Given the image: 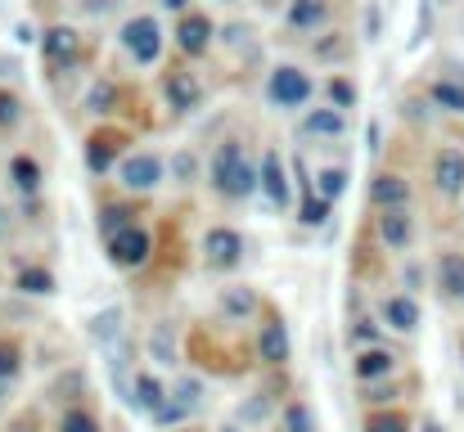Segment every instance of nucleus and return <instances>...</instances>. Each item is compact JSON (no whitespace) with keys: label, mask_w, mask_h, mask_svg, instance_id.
Wrapping results in <instances>:
<instances>
[{"label":"nucleus","mask_w":464,"mask_h":432,"mask_svg":"<svg viewBox=\"0 0 464 432\" xmlns=\"http://www.w3.org/2000/svg\"><path fill=\"white\" fill-rule=\"evenodd\" d=\"M208 36H212V23H208L203 14H185L180 27H176V45H180L185 54H203V50H208Z\"/></svg>","instance_id":"obj_12"},{"label":"nucleus","mask_w":464,"mask_h":432,"mask_svg":"<svg viewBox=\"0 0 464 432\" xmlns=\"http://www.w3.org/2000/svg\"><path fill=\"white\" fill-rule=\"evenodd\" d=\"M221 311H226V315H253V311H257V297H253V288H226V297H221Z\"/></svg>","instance_id":"obj_22"},{"label":"nucleus","mask_w":464,"mask_h":432,"mask_svg":"<svg viewBox=\"0 0 464 432\" xmlns=\"http://www.w3.org/2000/svg\"><path fill=\"white\" fill-rule=\"evenodd\" d=\"M212 185H217L226 198H244V194L257 189V171H253V162L244 158V149L235 140H226L212 153Z\"/></svg>","instance_id":"obj_1"},{"label":"nucleus","mask_w":464,"mask_h":432,"mask_svg":"<svg viewBox=\"0 0 464 432\" xmlns=\"http://www.w3.org/2000/svg\"><path fill=\"white\" fill-rule=\"evenodd\" d=\"M176 176L180 180H194V153H176Z\"/></svg>","instance_id":"obj_39"},{"label":"nucleus","mask_w":464,"mask_h":432,"mask_svg":"<svg viewBox=\"0 0 464 432\" xmlns=\"http://www.w3.org/2000/svg\"><path fill=\"white\" fill-rule=\"evenodd\" d=\"M118 36H122V45L131 50V59H136V63H154L158 54H162V27H158L154 14L127 18Z\"/></svg>","instance_id":"obj_2"},{"label":"nucleus","mask_w":464,"mask_h":432,"mask_svg":"<svg viewBox=\"0 0 464 432\" xmlns=\"http://www.w3.org/2000/svg\"><path fill=\"white\" fill-rule=\"evenodd\" d=\"M113 104H118V91L113 86H95L91 91V109L95 113H113Z\"/></svg>","instance_id":"obj_31"},{"label":"nucleus","mask_w":464,"mask_h":432,"mask_svg":"<svg viewBox=\"0 0 464 432\" xmlns=\"http://www.w3.org/2000/svg\"><path fill=\"white\" fill-rule=\"evenodd\" d=\"M285 428L289 432H315V419H311L307 406H289V410H285Z\"/></svg>","instance_id":"obj_29"},{"label":"nucleus","mask_w":464,"mask_h":432,"mask_svg":"<svg viewBox=\"0 0 464 432\" xmlns=\"http://www.w3.org/2000/svg\"><path fill=\"white\" fill-rule=\"evenodd\" d=\"M383 374H392V356L388 351H379V347H370V351H361L356 356V379H383Z\"/></svg>","instance_id":"obj_17"},{"label":"nucleus","mask_w":464,"mask_h":432,"mask_svg":"<svg viewBox=\"0 0 464 432\" xmlns=\"http://www.w3.org/2000/svg\"><path fill=\"white\" fill-rule=\"evenodd\" d=\"M18 288L32 293V297H41V293H54V280H50V271H23V275H18Z\"/></svg>","instance_id":"obj_26"},{"label":"nucleus","mask_w":464,"mask_h":432,"mask_svg":"<svg viewBox=\"0 0 464 432\" xmlns=\"http://www.w3.org/2000/svg\"><path fill=\"white\" fill-rule=\"evenodd\" d=\"M383 315H388V324H392V329H401V333H411V329L420 324V306H415L411 297H388Z\"/></svg>","instance_id":"obj_16"},{"label":"nucleus","mask_w":464,"mask_h":432,"mask_svg":"<svg viewBox=\"0 0 464 432\" xmlns=\"http://www.w3.org/2000/svg\"><path fill=\"white\" fill-rule=\"evenodd\" d=\"M113 333H122V311H118V306L100 311L95 324H91V338H95V342H113Z\"/></svg>","instance_id":"obj_23"},{"label":"nucleus","mask_w":464,"mask_h":432,"mask_svg":"<svg viewBox=\"0 0 464 432\" xmlns=\"http://www.w3.org/2000/svg\"><path fill=\"white\" fill-rule=\"evenodd\" d=\"M266 5H271V0H266Z\"/></svg>","instance_id":"obj_44"},{"label":"nucleus","mask_w":464,"mask_h":432,"mask_svg":"<svg viewBox=\"0 0 464 432\" xmlns=\"http://www.w3.org/2000/svg\"><path fill=\"white\" fill-rule=\"evenodd\" d=\"M150 351H154L158 365H176V333H171V324H158L154 338H150Z\"/></svg>","instance_id":"obj_21"},{"label":"nucleus","mask_w":464,"mask_h":432,"mask_svg":"<svg viewBox=\"0 0 464 432\" xmlns=\"http://www.w3.org/2000/svg\"><path fill=\"white\" fill-rule=\"evenodd\" d=\"M162 5H167V9H185L189 0H162Z\"/></svg>","instance_id":"obj_41"},{"label":"nucleus","mask_w":464,"mask_h":432,"mask_svg":"<svg viewBox=\"0 0 464 432\" xmlns=\"http://www.w3.org/2000/svg\"><path fill=\"white\" fill-rule=\"evenodd\" d=\"M158 180H162V162H158L154 153H136V158L122 162V185L127 189L145 194V189H154Z\"/></svg>","instance_id":"obj_5"},{"label":"nucleus","mask_w":464,"mask_h":432,"mask_svg":"<svg viewBox=\"0 0 464 432\" xmlns=\"http://www.w3.org/2000/svg\"><path fill=\"white\" fill-rule=\"evenodd\" d=\"M424 432H442V428H438V424H429V428H424Z\"/></svg>","instance_id":"obj_42"},{"label":"nucleus","mask_w":464,"mask_h":432,"mask_svg":"<svg viewBox=\"0 0 464 432\" xmlns=\"http://www.w3.org/2000/svg\"><path fill=\"white\" fill-rule=\"evenodd\" d=\"M18 374V356H14V347H0V379H14Z\"/></svg>","instance_id":"obj_38"},{"label":"nucleus","mask_w":464,"mask_h":432,"mask_svg":"<svg viewBox=\"0 0 464 432\" xmlns=\"http://www.w3.org/2000/svg\"><path fill=\"white\" fill-rule=\"evenodd\" d=\"M266 100L280 104V109H303L311 100V77L298 68H276L271 82H266Z\"/></svg>","instance_id":"obj_3"},{"label":"nucleus","mask_w":464,"mask_h":432,"mask_svg":"<svg viewBox=\"0 0 464 432\" xmlns=\"http://www.w3.org/2000/svg\"><path fill=\"white\" fill-rule=\"evenodd\" d=\"M343 189H347V171H334V167H329V171H320V185H315V194H320L324 203H334Z\"/></svg>","instance_id":"obj_25"},{"label":"nucleus","mask_w":464,"mask_h":432,"mask_svg":"<svg viewBox=\"0 0 464 432\" xmlns=\"http://www.w3.org/2000/svg\"><path fill=\"white\" fill-rule=\"evenodd\" d=\"M379 235H383V244H388V248L406 253V248H411V239H415V226H411V216H406L401 207H392V212H383V216H379Z\"/></svg>","instance_id":"obj_13"},{"label":"nucleus","mask_w":464,"mask_h":432,"mask_svg":"<svg viewBox=\"0 0 464 432\" xmlns=\"http://www.w3.org/2000/svg\"><path fill=\"white\" fill-rule=\"evenodd\" d=\"M329 104H334V109H352V104H356V86L343 82V77H334V82H329Z\"/></svg>","instance_id":"obj_28"},{"label":"nucleus","mask_w":464,"mask_h":432,"mask_svg":"<svg viewBox=\"0 0 464 432\" xmlns=\"http://www.w3.org/2000/svg\"><path fill=\"white\" fill-rule=\"evenodd\" d=\"M374 333H379V329H374V320H361V329H356V342H374Z\"/></svg>","instance_id":"obj_40"},{"label":"nucleus","mask_w":464,"mask_h":432,"mask_svg":"<svg viewBox=\"0 0 464 432\" xmlns=\"http://www.w3.org/2000/svg\"><path fill=\"white\" fill-rule=\"evenodd\" d=\"M198 397H203V388H198L194 379H180V383H176V406H180V410L198 406Z\"/></svg>","instance_id":"obj_30"},{"label":"nucleus","mask_w":464,"mask_h":432,"mask_svg":"<svg viewBox=\"0 0 464 432\" xmlns=\"http://www.w3.org/2000/svg\"><path fill=\"white\" fill-rule=\"evenodd\" d=\"M41 50H45L50 63H72V59L82 54V36H77L72 27H45Z\"/></svg>","instance_id":"obj_8"},{"label":"nucleus","mask_w":464,"mask_h":432,"mask_svg":"<svg viewBox=\"0 0 464 432\" xmlns=\"http://www.w3.org/2000/svg\"><path fill=\"white\" fill-rule=\"evenodd\" d=\"M438 275H442V288H447L451 297H460L464 302V257L460 253H447V257H442V266H438Z\"/></svg>","instance_id":"obj_19"},{"label":"nucleus","mask_w":464,"mask_h":432,"mask_svg":"<svg viewBox=\"0 0 464 432\" xmlns=\"http://www.w3.org/2000/svg\"><path fill=\"white\" fill-rule=\"evenodd\" d=\"M365 432H406V419L401 415H379V419H370Z\"/></svg>","instance_id":"obj_34"},{"label":"nucleus","mask_w":464,"mask_h":432,"mask_svg":"<svg viewBox=\"0 0 464 432\" xmlns=\"http://www.w3.org/2000/svg\"><path fill=\"white\" fill-rule=\"evenodd\" d=\"M18 122V100L9 91H0V127H14Z\"/></svg>","instance_id":"obj_35"},{"label":"nucleus","mask_w":464,"mask_h":432,"mask_svg":"<svg viewBox=\"0 0 464 432\" xmlns=\"http://www.w3.org/2000/svg\"><path fill=\"white\" fill-rule=\"evenodd\" d=\"M433 176H438V189H442V194H460L464 189V153L460 149H442L438 162H433Z\"/></svg>","instance_id":"obj_11"},{"label":"nucleus","mask_w":464,"mask_h":432,"mask_svg":"<svg viewBox=\"0 0 464 432\" xmlns=\"http://www.w3.org/2000/svg\"><path fill=\"white\" fill-rule=\"evenodd\" d=\"M14 180H18V189H36L41 185V167L32 158H14Z\"/></svg>","instance_id":"obj_27"},{"label":"nucleus","mask_w":464,"mask_h":432,"mask_svg":"<svg viewBox=\"0 0 464 432\" xmlns=\"http://www.w3.org/2000/svg\"><path fill=\"white\" fill-rule=\"evenodd\" d=\"M109 257H113L118 266H140V262L150 257V235L136 230V226H127L122 235L109 239Z\"/></svg>","instance_id":"obj_4"},{"label":"nucleus","mask_w":464,"mask_h":432,"mask_svg":"<svg viewBox=\"0 0 464 432\" xmlns=\"http://www.w3.org/2000/svg\"><path fill=\"white\" fill-rule=\"evenodd\" d=\"M257 356H262L266 365H276V370L289 360V333H285L280 320H266V324H262V333H257Z\"/></svg>","instance_id":"obj_10"},{"label":"nucleus","mask_w":464,"mask_h":432,"mask_svg":"<svg viewBox=\"0 0 464 432\" xmlns=\"http://www.w3.org/2000/svg\"><path fill=\"white\" fill-rule=\"evenodd\" d=\"M433 104L447 113H464V86L460 82H438L433 86Z\"/></svg>","instance_id":"obj_24"},{"label":"nucleus","mask_w":464,"mask_h":432,"mask_svg":"<svg viewBox=\"0 0 464 432\" xmlns=\"http://www.w3.org/2000/svg\"><path fill=\"white\" fill-rule=\"evenodd\" d=\"M406 198H411V185H406L401 176L383 171V176H374V180H370V203H374V207L392 212V207H406Z\"/></svg>","instance_id":"obj_9"},{"label":"nucleus","mask_w":464,"mask_h":432,"mask_svg":"<svg viewBox=\"0 0 464 432\" xmlns=\"http://www.w3.org/2000/svg\"><path fill=\"white\" fill-rule=\"evenodd\" d=\"M109 158H113L109 140H95V144H91V167H95V171H104V167H109Z\"/></svg>","instance_id":"obj_37"},{"label":"nucleus","mask_w":464,"mask_h":432,"mask_svg":"<svg viewBox=\"0 0 464 432\" xmlns=\"http://www.w3.org/2000/svg\"><path fill=\"white\" fill-rule=\"evenodd\" d=\"M347 131V113L343 109H311L303 122V136H343Z\"/></svg>","instance_id":"obj_15"},{"label":"nucleus","mask_w":464,"mask_h":432,"mask_svg":"<svg viewBox=\"0 0 464 432\" xmlns=\"http://www.w3.org/2000/svg\"><path fill=\"white\" fill-rule=\"evenodd\" d=\"M203 253H208V262H212V266H235V262H239V253H244V239H239L235 230L217 226V230H208Z\"/></svg>","instance_id":"obj_7"},{"label":"nucleus","mask_w":464,"mask_h":432,"mask_svg":"<svg viewBox=\"0 0 464 432\" xmlns=\"http://www.w3.org/2000/svg\"><path fill=\"white\" fill-rule=\"evenodd\" d=\"M63 432H100V424H95L91 415H82V410H72V415L63 419Z\"/></svg>","instance_id":"obj_33"},{"label":"nucleus","mask_w":464,"mask_h":432,"mask_svg":"<svg viewBox=\"0 0 464 432\" xmlns=\"http://www.w3.org/2000/svg\"><path fill=\"white\" fill-rule=\"evenodd\" d=\"M324 216H329V203H324L320 194H315V198H307V203H303V221H307V226H320Z\"/></svg>","instance_id":"obj_32"},{"label":"nucleus","mask_w":464,"mask_h":432,"mask_svg":"<svg viewBox=\"0 0 464 432\" xmlns=\"http://www.w3.org/2000/svg\"><path fill=\"white\" fill-rule=\"evenodd\" d=\"M324 18V0H294L289 5V27H298V32H307Z\"/></svg>","instance_id":"obj_20"},{"label":"nucleus","mask_w":464,"mask_h":432,"mask_svg":"<svg viewBox=\"0 0 464 432\" xmlns=\"http://www.w3.org/2000/svg\"><path fill=\"white\" fill-rule=\"evenodd\" d=\"M262 189H266L271 207H289V176H285V162L276 149L262 153Z\"/></svg>","instance_id":"obj_6"},{"label":"nucleus","mask_w":464,"mask_h":432,"mask_svg":"<svg viewBox=\"0 0 464 432\" xmlns=\"http://www.w3.org/2000/svg\"><path fill=\"white\" fill-rule=\"evenodd\" d=\"M167 100H171V109H180V113H194V109L203 104V86H198L194 77L176 72V77H167Z\"/></svg>","instance_id":"obj_14"},{"label":"nucleus","mask_w":464,"mask_h":432,"mask_svg":"<svg viewBox=\"0 0 464 432\" xmlns=\"http://www.w3.org/2000/svg\"><path fill=\"white\" fill-rule=\"evenodd\" d=\"M221 432H239V428H221Z\"/></svg>","instance_id":"obj_43"},{"label":"nucleus","mask_w":464,"mask_h":432,"mask_svg":"<svg viewBox=\"0 0 464 432\" xmlns=\"http://www.w3.org/2000/svg\"><path fill=\"white\" fill-rule=\"evenodd\" d=\"M136 406L150 410V415H158V410L167 406V392H162V383H158L154 374H140V379H136Z\"/></svg>","instance_id":"obj_18"},{"label":"nucleus","mask_w":464,"mask_h":432,"mask_svg":"<svg viewBox=\"0 0 464 432\" xmlns=\"http://www.w3.org/2000/svg\"><path fill=\"white\" fill-rule=\"evenodd\" d=\"M365 36H370V41H379V36H383V14H379V5H370V9H365Z\"/></svg>","instance_id":"obj_36"}]
</instances>
